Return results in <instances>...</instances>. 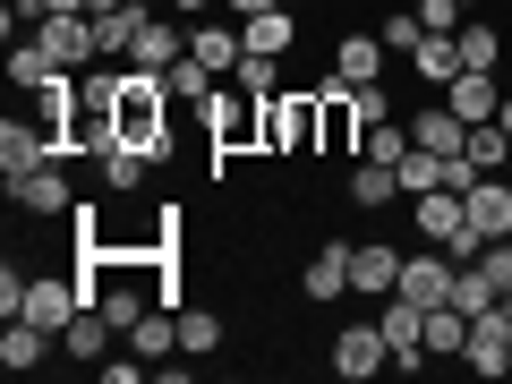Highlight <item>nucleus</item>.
Listing matches in <instances>:
<instances>
[{"mask_svg":"<svg viewBox=\"0 0 512 384\" xmlns=\"http://www.w3.org/2000/svg\"><path fill=\"white\" fill-rule=\"evenodd\" d=\"M111 137L137 154H163L171 146V86L154 69H128L120 77V103H111Z\"/></svg>","mask_w":512,"mask_h":384,"instance_id":"f257e3e1","label":"nucleus"},{"mask_svg":"<svg viewBox=\"0 0 512 384\" xmlns=\"http://www.w3.org/2000/svg\"><path fill=\"white\" fill-rule=\"evenodd\" d=\"M265 103H274V94H256V86H239V77H222L214 103H205L214 146H222V154H265Z\"/></svg>","mask_w":512,"mask_h":384,"instance_id":"f03ea898","label":"nucleus"},{"mask_svg":"<svg viewBox=\"0 0 512 384\" xmlns=\"http://www.w3.org/2000/svg\"><path fill=\"white\" fill-rule=\"evenodd\" d=\"M316 137H325L316 86H282L274 103H265V154H316Z\"/></svg>","mask_w":512,"mask_h":384,"instance_id":"7ed1b4c3","label":"nucleus"},{"mask_svg":"<svg viewBox=\"0 0 512 384\" xmlns=\"http://www.w3.org/2000/svg\"><path fill=\"white\" fill-rule=\"evenodd\" d=\"M60 154H69V146H60V137L35 120V111H26V120H0V180H9V188H18L26 171L60 163Z\"/></svg>","mask_w":512,"mask_h":384,"instance_id":"20e7f679","label":"nucleus"},{"mask_svg":"<svg viewBox=\"0 0 512 384\" xmlns=\"http://www.w3.org/2000/svg\"><path fill=\"white\" fill-rule=\"evenodd\" d=\"M461 214H470V231L487 239V248L512 239V180H504V171H478V180L461 188Z\"/></svg>","mask_w":512,"mask_h":384,"instance_id":"39448f33","label":"nucleus"},{"mask_svg":"<svg viewBox=\"0 0 512 384\" xmlns=\"http://www.w3.org/2000/svg\"><path fill=\"white\" fill-rule=\"evenodd\" d=\"M453 274H461L453 256L419 239V256H402V282H393V291H402V299H419V308H453Z\"/></svg>","mask_w":512,"mask_h":384,"instance_id":"423d86ee","label":"nucleus"},{"mask_svg":"<svg viewBox=\"0 0 512 384\" xmlns=\"http://www.w3.org/2000/svg\"><path fill=\"white\" fill-rule=\"evenodd\" d=\"M376 367H393V342H384V325H342V333H333V376L367 384Z\"/></svg>","mask_w":512,"mask_h":384,"instance_id":"0eeeda50","label":"nucleus"},{"mask_svg":"<svg viewBox=\"0 0 512 384\" xmlns=\"http://www.w3.org/2000/svg\"><path fill=\"white\" fill-rule=\"evenodd\" d=\"M35 43H43V52H52L69 77H86L94 60H103V52H94V18H43V26H35Z\"/></svg>","mask_w":512,"mask_h":384,"instance_id":"6e6552de","label":"nucleus"},{"mask_svg":"<svg viewBox=\"0 0 512 384\" xmlns=\"http://www.w3.org/2000/svg\"><path fill=\"white\" fill-rule=\"evenodd\" d=\"M316 103H325V137H316V154H359L367 120H359V103H350V86L333 77V86H316Z\"/></svg>","mask_w":512,"mask_h":384,"instance_id":"1a4fd4ad","label":"nucleus"},{"mask_svg":"<svg viewBox=\"0 0 512 384\" xmlns=\"http://www.w3.org/2000/svg\"><path fill=\"white\" fill-rule=\"evenodd\" d=\"M461 359H470L478 376H504V367H512V316H504V308L470 316V342H461Z\"/></svg>","mask_w":512,"mask_h":384,"instance_id":"9d476101","label":"nucleus"},{"mask_svg":"<svg viewBox=\"0 0 512 384\" xmlns=\"http://www.w3.org/2000/svg\"><path fill=\"white\" fill-rule=\"evenodd\" d=\"M9 205H18V214H77V188H69L60 163H43V171H26V180L9 188Z\"/></svg>","mask_w":512,"mask_h":384,"instance_id":"9b49d317","label":"nucleus"},{"mask_svg":"<svg viewBox=\"0 0 512 384\" xmlns=\"http://www.w3.org/2000/svg\"><path fill=\"white\" fill-rule=\"evenodd\" d=\"M188 52H197L214 77H231L239 60H248V35H239V18H205V26H188Z\"/></svg>","mask_w":512,"mask_h":384,"instance_id":"f8f14e48","label":"nucleus"},{"mask_svg":"<svg viewBox=\"0 0 512 384\" xmlns=\"http://www.w3.org/2000/svg\"><path fill=\"white\" fill-rule=\"evenodd\" d=\"M393 282H402V248H384V239H359V248H350V291L384 299Z\"/></svg>","mask_w":512,"mask_h":384,"instance_id":"ddd939ff","label":"nucleus"},{"mask_svg":"<svg viewBox=\"0 0 512 384\" xmlns=\"http://www.w3.org/2000/svg\"><path fill=\"white\" fill-rule=\"evenodd\" d=\"M410 222H419L427 248H444V239L470 222V214H461V188H427V197H410Z\"/></svg>","mask_w":512,"mask_h":384,"instance_id":"4468645a","label":"nucleus"},{"mask_svg":"<svg viewBox=\"0 0 512 384\" xmlns=\"http://www.w3.org/2000/svg\"><path fill=\"white\" fill-rule=\"evenodd\" d=\"M52 342H60V333H43V325H26V316H9V325H0V367H9V376H26V367L52 359Z\"/></svg>","mask_w":512,"mask_h":384,"instance_id":"2eb2a0df","label":"nucleus"},{"mask_svg":"<svg viewBox=\"0 0 512 384\" xmlns=\"http://www.w3.org/2000/svg\"><path fill=\"white\" fill-rule=\"evenodd\" d=\"M60 77H69V69H60V60H52V52H43V43H35V35H26V43H9V86H18V94H26V103H35V94H43V86H60Z\"/></svg>","mask_w":512,"mask_h":384,"instance_id":"dca6fc26","label":"nucleus"},{"mask_svg":"<svg viewBox=\"0 0 512 384\" xmlns=\"http://www.w3.org/2000/svg\"><path fill=\"white\" fill-rule=\"evenodd\" d=\"M444 103H453L461 120H495V111H504V86H495V69H461L453 86H444Z\"/></svg>","mask_w":512,"mask_h":384,"instance_id":"f3484780","label":"nucleus"},{"mask_svg":"<svg viewBox=\"0 0 512 384\" xmlns=\"http://www.w3.org/2000/svg\"><path fill=\"white\" fill-rule=\"evenodd\" d=\"M384 35H342L333 43V77H342V86H367V77H384Z\"/></svg>","mask_w":512,"mask_h":384,"instance_id":"a211bd4d","label":"nucleus"},{"mask_svg":"<svg viewBox=\"0 0 512 384\" xmlns=\"http://www.w3.org/2000/svg\"><path fill=\"white\" fill-rule=\"evenodd\" d=\"M128 350L137 359H180V308H146L128 325Z\"/></svg>","mask_w":512,"mask_h":384,"instance_id":"6ab92c4d","label":"nucleus"},{"mask_svg":"<svg viewBox=\"0 0 512 384\" xmlns=\"http://www.w3.org/2000/svg\"><path fill=\"white\" fill-rule=\"evenodd\" d=\"M111 342H120V325H111L103 308H77L69 325H60V350H69V359H103Z\"/></svg>","mask_w":512,"mask_h":384,"instance_id":"aec40b11","label":"nucleus"},{"mask_svg":"<svg viewBox=\"0 0 512 384\" xmlns=\"http://www.w3.org/2000/svg\"><path fill=\"white\" fill-rule=\"evenodd\" d=\"M171 60H188V35H180L171 18H146V35H137V52H128V69H154V77H163Z\"/></svg>","mask_w":512,"mask_h":384,"instance_id":"412c9836","label":"nucleus"},{"mask_svg":"<svg viewBox=\"0 0 512 384\" xmlns=\"http://www.w3.org/2000/svg\"><path fill=\"white\" fill-rule=\"evenodd\" d=\"M410 69H419V86H427V94H444V86L461 77V35H427L419 52H410Z\"/></svg>","mask_w":512,"mask_h":384,"instance_id":"4be33fe9","label":"nucleus"},{"mask_svg":"<svg viewBox=\"0 0 512 384\" xmlns=\"http://www.w3.org/2000/svg\"><path fill=\"white\" fill-rule=\"evenodd\" d=\"M402 197V163H350V205H367V214H376V205H393Z\"/></svg>","mask_w":512,"mask_h":384,"instance_id":"5701e85b","label":"nucleus"},{"mask_svg":"<svg viewBox=\"0 0 512 384\" xmlns=\"http://www.w3.org/2000/svg\"><path fill=\"white\" fill-rule=\"evenodd\" d=\"M299 291H308V299H342V291H350V248H342V239L308 256V274H299Z\"/></svg>","mask_w":512,"mask_h":384,"instance_id":"b1692460","label":"nucleus"},{"mask_svg":"<svg viewBox=\"0 0 512 384\" xmlns=\"http://www.w3.org/2000/svg\"><path fill=\"white\" fill-rule=\"evenodd\" d=\"M239 35H248V52H265V60H291L299 26H291V9H265V18H239Z\"/></svg>","mask_w":512,"mask_h":384,"instance_id":"393cba45","label":"nucleus"},{"mask_svg":"<svg viewBox=\"0 0 512 384\" xmlns=\"http://www.w3.org/2000/svg\"><path fill=\"white\" fill-rule=\"evenodd\" d=\"M453 308H461V316H487V308H504V282L487 274V256L453 274Z\"/></svg>","mask_w":512,"mask_h":384,"instance_id":"a878e982","label":"nucleus"},{"mask_svg":"<svg viewBox=\"0 0 512 384\" xmlns=\"http://www.w3.org/2000/svg\"><path fill=\"white\" fill-rule=\"evenodd\" d=\"M94 163H103V188H111V197H128V188H146V163H154V154H137V146H120V137H111Z\"/></svg>","mask_w":512,"mask_h":384,"instance_id":"bb28decb","label":"nucleus"},{"mask_svg":"<svg viewBox=\"0 0 512 384\" xmlns=\"http://www.w3.org/2000/svg\"><path fill=\"white\" fill-rule=\"evenodd\" d=\"M163 86H171V103H214V86H222V77L205 69L197 52H188V60H171V69H163Z\"/></svg>","mask_w":512,"mask_h":384,"instance_id":"cd10ccee","label":"nucleus"},{"mask_svg":"<svg viewBox=\"0 0 512 384\" xmlns=\"http://www.w3.org/2000/svg\"><path fill=\"white\" fill-rule=\"evenodd\" d=\"M461 154H470L478 171H504L512 163V128L504 120H470V146H461Z\"/></svg>","mask_w":512,"mask_h":384,"instance_id":"c85d7f7f","label":"nucleus"},{"mask_svg":"<svg viewBox=\"0 0 512 384\" xmlns=\"http://www.w3.org/2000/svg\"><path fill=\"white\" fill-rule=\"evenodd\" d=\"M461 342H470V316L461 308H427V359H461Z\"/></svg>","mask_w":512,"mask_h":384,"instance_id":"c756f323","label":"nucleus"},{"mask_svg":"<svg viewBox=\"0 0 512 384\" xmlns=\"http://www.w3.org/2000/svg\"><path fill=\"white\" fill-rule=\"evenodd\" d=\"M180 350H188V359L222 350V316H214V308H180Z\"/></svg>","mask_w":512,"mask_h":384,"instance_id":"7c9ffc66","label":"nucleus"},{"mask_svg":"<svg viewBox=\"0 0 512 384\" xmlns=\"http://www.w3.org/2000/svg\"><path fill=\"white\" fill-rule=\"evenodd\" d=\"M359 154H367V163H402V154H410V120H376L359 137Z\"/></svg>","mask_w":512,"mask_h":384,"instance_id":"2f4dec72","label":"nucleus"},{"mask_svg":"<svg viewBox=\"0 0 512 384\" xmlns=\"http://www.w3.org/2000/svg\"><path fill=\"white\" fill-rule=\"evenodd\" d=\"M495 60H504V35H495L487 18H470L461 26V69H495Z\"/></svg>","mask_w":512,"mask_h":384,"instance_id":"473e14b6","label":"nucleus"},{"mask_svg":"<svg viewBox=\"0 0 512 384\" xmlns=\"http://www.w3.org/2000/svg\"><path fill=\"white\" fill-rule=\"evenodd\" d=\"M376 35H384V52H402V60H410V52L427 43V18H419V9H402V18H384Z\"/></svg>","mask_w":512,"mask_h":384,"instance_id":"72a5a7b5","label":"nucleus"},{"mask_svg":"<svg viewBox=\"0 0 512 384\" xmlns=\"http://www.w3.org/2000/svg\"><path fill=\"white\" fill-rule=\"evenodd\" d=\"M231 77H239V86H256V94H282V60H265V52H248Z\"/></svg>","mask_w":512,"mask_h":384,"instance_id":"f704fd0d","label":"nucleus"},{"mask_svg":"<svg viewBox=\"0 0 512 384\" xmlns=\"http://www.w3.org/2000/svg\"><path fill=\"white\" fill-rule=\"evenodd\" d=\"M350 103H359V120H367V128H376V120H393V94H384L376 77H367V86H350Z\"/></svg>","mask_w":512,"mask_h":384,"instance_id":"c9c22d12","label":"nucleus"},{"mask_svg":"<svg viewBox=\"0 0 512 384\" xmlns=\"http://www.w3.org/2000/svg\"><path fill=\"white\" fill-rule=\"evenodd\" d=\"M487 274H495V282L512 291V239H495V248H487Z\"/></svg>","mask_w":512,"mask_h":384,"instance_id":"e433bc0d","label":"nucleus"},{"mask_svg":"<svg viewBox=\"0 0 512 384\" xmlns=\"http://www.w3.org/2000/svg\"><path fill=\"white\" fill-rule=\"evenodd\" d=\"M231 18H265V9H291V0H222Z\"/></svg>","mask_w":512,"mask_h":384,"instance_id":"4c0bfd02","label":"nucleus"},{"mask_svg":"<svg viewBox=\"0 0 512 384\" xmlns=\"http://www.w3.org/2000/svg\"><path fill=\"white\" fill-rule=\"evenodd\" d=\"M43 18H86V0H35Z\"/></svg>","mask_w":512,"mask_h":384,"instance_id":"58836bf2","label":"nucleus"},{"mask_svg":"<svg viewBox=\"0 0 512 384\" xmlns=\"http://www.w3.org/2000/svg\"><path fill=\"white\" fill-rule=\"evenodd\" d=\"M163 9H222V0H163Z\"/></svg>","mask_w":512,"mask_h":384,"instance_id":"ea45409f","label":"nucleus"},{"mask_svg":"<svg viewBox=\"0 0 512 384\" xmlns=\"http://www.w3.org/2000/svg\"><path fill=\"white\" fill-rule=\"evenodd\" d=\"M504 316H512V291H504Z\"/></svg>","mask_w":512,"mask_h":384,"instance_id":"a19ab883","label":"nucleus"},{"mask_svg":"<svg viewBox=\"0 0 512 384\" xmlns=\"http://www.w3.org/2000/svg\"><path fill=\"white\" fill-rule=\"evenodd\" d=\"M461 9H478V0H461Z\"/></svg>","mask_w":512,"mask_h":384,"instance_id":"79ce46f5","label":"nucleus"},{"mask_svg":"<svg viewBox=\"0 0 512 384\" xmlns=\"http://www.w3.org/2000/svg\"><path fill=\"white\" fill-rule=\"evenodd\" d=\"M504 180H512V163H504Z\"/></svg>","mask_w":512,"mask_h":384,"instance_id":"37998d69","label":"nucleus"},{"mask_svg":"<svg viewBox=\"0 0 512 384\" xmlns=\"http://www.w3.org/2000/svg\"><path fill=\"white\" fill-rule=\"evenodd\" d=\"M504 376H512V367H504Z\"/></svg>","mask_w":512,"mask_h":384,"instance_id":"c03bdc74","label":"nucleus"}]
</instances>
